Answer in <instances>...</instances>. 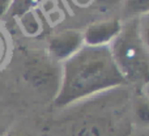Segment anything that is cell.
Here are the masks:
<instances>
[{"label":"cell","mask_w":149,"mask_h":136,"mask_svg":"<svg viewBox=\"0 0 149 136\" xmlns=\"http://www.w3.org/2000/svg\"><path fill=\"white\" fill-rule=\"evenodd\" d=\"M123 13L127 18L140 17L149 13V0H124Z\"/></svg>","instance_id":"cell-8"},{"label":"cell","mask_w":149,"mask_h":136,"mask_svg":"<svg viewBox=\"0 0 149 136\" xmlns=\"http://www.w3.org/2000/svg\"><path fill=\"white\" fill-rule=\"evenodd\" d=\"M10 4H12V0H0V17L8 13Z\"/></svg>","instance_id":"cell-11"},{"label":"cell","mask_w":149,"mask_h":136,"mask_svg":"<svg viewBox=\"0 0 149 136\" xmlns=\"http://www.w3.org/2000/svg\"><path fill=\"white\" fill-rule=\"evenodd\" d=\"M137 22H139V31L140 36H141V39L149 52V13L137 17Z\"/></svg>","instance_id":"cell-10"},{"label":"cell","mask_w":149,"mask_h":136,"mask_svg":"<svg viewBox=\"0 0 149 136\" xmlns=\"http://www.w3.org/2000/svg\"><path fill=\"white\" fill-rule=\"evenodd\" d=\"M131 110L134 116L140 124L149 126V94L141 93L134 98L131 103Z\"/></svg>","instance_id":"cell-7"},{"label":"cell","mask_w":149,"mask_h":136,"mask_svg":"<svg viewBox=\"0 0 149 136\" xmlns=\"http://www.w3.org/2000/svg\"><path fill=\"white\" fill-rule=\"evenodd\" d=\"M5 52H7V45H5V41H4V38H3L1 33H0V64H1V62L4 60Z\"/></svg>","instance_id":"cell-12"},{"label":"cell","mask_w":149,"mask_h":136,"mask_svg":"<svg viewBox=\"0 0 149 136\" xmlns=\"http://www.w3.org/2000/svg\"><path fill=\"white\" fill-rule=\"evenodd\" d=\"M120 28L122 22L118 18H110V20H103L90 24L82 31L84 46H109V43H111V41L118 36Z\"/></svg>","instance_id":"cell-6"},{"label":"cell","mask_w":149,"mask_h":136,"mask_svg":"<svg viewBox=\"0 0 149 136\" xmlns=\"http://www.w3.org/2000/svg\"><path fill=\"white\" fill-rule=\"evenodd\" d=\"M4 136H31V135L26 131H22V130H15V131H9Z\"/></svg>","instance_id":"cell-13"},{"label":"cell","mask_w":149,"mask_h":136,"mask_svg":"<svg viewBox=\"0 0 149 136\" xmlns=\"http://www.w3.org/2000/svg\"><path fill=\"white\" fill-rule=\"evenodd\" d=\"M24 79L36 93L54 101L60 89L62 66L49 55H31L25 62Z\"/></svg>","instance_id":"cell-4"},{"label":"cell","mask_w":149,"mask_h":136,"mask_svg":"<svg viewBox=\"0 0 149 136\" xmlns=\"http://www.w3.org/2000/svg\"><path fill=\"white\" fill-rule=\"evenodd\" d=\"M127 85L114 63L109 46H82L62 64V82L54 106H73Z\"/></svg>","instance_id":"cell-1"},{"label":"cell","mask_w":149,"mask_h":136,"mask_svg":"<svg viewBox=\"0 0 149 136\" xmlns=\"http://www.w3.org/2000/svg\"><path fill=\"white\" fill-rule=\"evenodd\" d=\"M4 135H5V132L3 130H0V136H4Z\"/></svg>","instance_id":"cell-14"},{"label":"cell","mask_w":149,"mask_h":136,"mask_svg":"<svg viewBox=\"0 0 149 136\" xmlns=\"http://www.w3.org/2000/svg\"><path fill=\"white\" fill-rule=\"evenodd\" d=\"M84 46L82 31L77 29H65L50 39L49 56L58 63H64Z\"/></svg>","instance_id":"cell-5"},{"label":"cell","mask_w":149,"mask_h":136,"mask_svg":"<svg viewBox=\"0 0 149 136\" xmlns=\"http://www.w3.org/2000/svg\"><path fill=\"white\" fill-rule=\"evenodd\" d=\"M46 0H12L8 15L12 17H21L29 10H33L37 5L45 3Z\"/></svg>","instance_id":"cell-9"},{"label":"cell","mask_w":149,"mask_h":136,"mask_svg":"<svg viewBox=\"0 0 149 136\" xmlns=\"http://www.w3.org/2000/svg\"><path fill=\"white\" fill-rule=\"evenodd\" d=\"M109 49L127 84L145 85L149 82V52L140 36L137 17L122 22L120 31Z\"/></svg>","instance_id":"cell-3"},{"label":"cell","mask_w":149,"mask_h":136,"mask_svg":"<svg viewBox=\"0 0 149 136\" xmlns=\"http://www.w3.org/2000/svg\"><path fill=\"white\" fill-rule=\"evenodd\" d=\"M73 111L65 136H127L131 131L128 93L114 89L82 101ZM79 105V103H76Z\"/></svg>","instance_id":"cell-2"}]
</instances>
